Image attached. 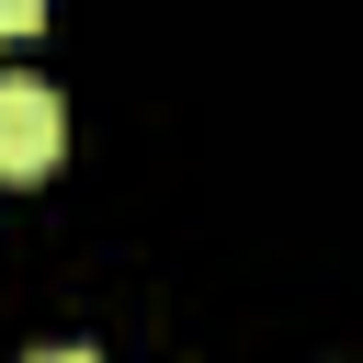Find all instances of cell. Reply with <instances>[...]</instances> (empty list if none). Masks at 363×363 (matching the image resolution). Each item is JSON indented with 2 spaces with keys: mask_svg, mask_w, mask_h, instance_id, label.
<instances>
[{
  "mask_svg": "<svg viewBox=\"0 0 363 363\" xmlns=\"http://www.w3.org/2000/svg\"><path fill=\"white\" fill-rule=\"evenodd\" d=\"M68 147V113L45 79H0V182H45Z\"/></svg>",
  "mask_w": 363,
  "mask_h": 363,
  "instance_id": "obj_1",
  "label": "cell"
},
{
  "mask_svg": "<svg viewBox=\"0 0 363 363\" xmlns=\"http://www.w3.org/2000/svg\"><path fill=\"white\" fill-rule=\"evenodd\" d=\"M45 23V0H0V34H34Z\"/></svg>",
  "mask_w": 363,
  "mask_h": 363,
  "instance_id": "obj_2",
  "label": "cell"
},
{
  "mask_svg": "<svg viewBox=\"0 0 363 363\" xmlns=\"http://www.w3.org/2000/svg\"><path fill=\"white\" fill-rule=\"evenodd\" d=\"M34 363H102V352H79V340H45V352H34Z\"/></svg>",
  "mask_w": 363,
  "mask_h": 363,
  "instance_id": "obj_3",
  "label": "cell"
}]
</instances>
